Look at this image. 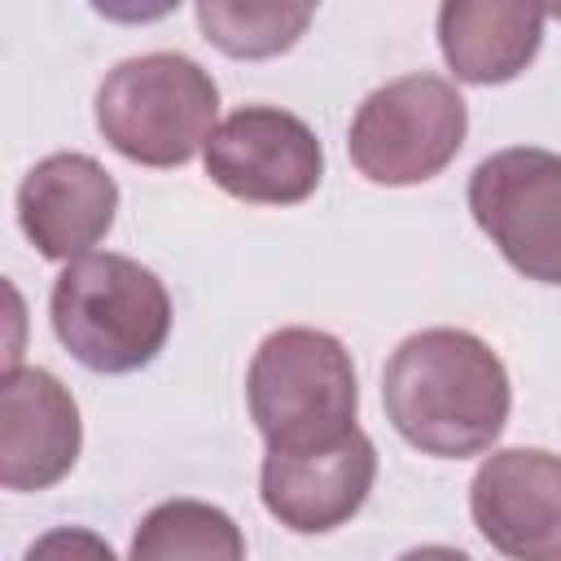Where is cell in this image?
<instances>
[{
	"label": "cell",
	"mask_w": 561,
	"mask_h": 561,
	"mask_svg": "<svg viewBox=\"0 0 561 561\" xmlns=\"http://www.w3.org/2000/svg\"><path fill=\"white\" fill-rule=\"evenodd\" d=\"M386 421L399 438L438 460L482 456L508 421L504 359L469 329H421L381 368Z\"/></svg>",
	"instance_id": "cell-1"
},
{
	"label": "cell",
	"mask_w": 561,
	"mask_h": 561,
	"mask_svg": "<svg viewBox=\"0 0 561 561\" xmlns=\"http://www.w3.org/2000/svg\"><path fill=\"white\" fill-rule=\"evenodd\" d=\"M57 342L88 373L123 377L158 359L171 337L167 285L127 254H83L61 267L48 294Z\"/></svg>",
	"instance_id": "cell-2"
},
{
	"label": "cell",
	"mask_w": 561,
	"mask_h": 561,
	"mask_svg": "<svg viewBox=\"0 0 561 561\" xmlns=\"http://www.w3.org/2000/svg\"><path fill=\"white\" fill-rule=\"evenodd\" d=\"M245 403L267 451L329 447L359 430V386L351 351L324 329H276L259 342L250 359Z\"/></svg>",
	"instance_id": "cell-3"
},
{
	"label": "cell",
	"mask_w": 561,
	"mask_h": 561,
	"mask_svg": "<svg viewBox=\"0 0 561 561\" xmlns=\"http://www.w3.org/2000/svg\"><path fill=\"white\" fill-rule=\"evenodd\" d=\"M219 118V88L184 53H140L118 61L96 88V131L140 167H184L206 153Z\"/></svg>",
	"instance_id": "cell-4"
},
{
	"label": "cell",
	"mask_w": 561,
	"mask_h": 561,
	"mask_svg": "<svg viewBox=\"0 0 561 561\" xmlns=\"http://www.w3.org/2000/svg\"><path fill=\"white\" fill-rule=\"evenodd\" d=\"M469 131L465 96L451 79L416 70L373 88L346 131L355 171L368 184L408 188L443 175Z\"/></svg>",
	"instance_id": "cell-5"
},
{
	"label": "cell",
	"mask_w": 561,
	"mask_h": 561,
	"mask_svg": "<svg viewBox=\"0 0 561 561\" xmlns=\"http://www.w3.org/2000/svg\"><path fill=\"white\" fill-rule=\"evenodd\" d=\"M469 215L513 272L561 285V153L513 145L469 175Z\"/></svg>",
	"instance_id": "cell-6"
},
{
	"label": "cell",
	"mask_w": 561,
	"mask_h": 561,
	"mask_svg": "<svg viewBox=\"0 0 561 561\" xmlns=\"http://www.w3.org/2000/svg\"><path fill=\"white\" fill-rule=\"evenodd\" d=\"M206 175L237 202L298 206L320 188L324 149L316 131L280 105H241L206 140Z\"/></svg>",
	"instance_id": "cell-7"
},
{
	"label": "cell",
	"mask_w": 561,
	"mask_h": 561,
	"mask_svg": "<svg viewBox=\"0 0 561 561\" xmlns=\"http://www.w3.org/2000/svg\"><path fill=\"white\" fill-rule=\"evenodd\" d=\"M469 513L508 561H561V456L543 447L491 451L469 482Z\"/></svg>",
	"instance_id": "cell-8"
},
{
	"label": "cell",
	"mask_w": 561,
	"mask_h": 561,
	"mask_svg": "<svg viewBox=\"0 0 561 561\" xmlns=\"http://www.w3.org/2000/svg\"><path fill=\"white\" fill-rule=\"evenodd\" d=\"M377 482V447L364 430L311 451H267L259 469L263 508L294 535L346 526Z\"/></svg>",
	"instance_id": "cell-9"
},
{
	"label": "cell",
	"mask_w": 561,
	"mask_h": 561,
	"mask_svg": "<svg viewBox=\"0 0 561 561\" xmlns=\"http://www.w3.org/2000/svg\"><path fill=\"white\" fill-rule=\"evenodd\" d=\"M83 447L75 394L48 368H4L0 381V482L4 491L57 486Z\"/></svg>",
	"instance_id": "cell-10"
},
{
	"label": "cell",
	"mask_w": 561,
	"mask_h": 561,
	"mask_svg": "<svg viewBox=\"0 0 561 561\" xmlns=\"http://www.w3.org/2000/svg\"><path fill=\"white\" fill-rule=\"evenodd\" d=\"M114 210L118 184L88 153H48L18 184V224L53 263L92 254V245H101L114 228Z\"/></svg>",
	"instance_id": "cell-11"
},
{
	"label": "cell",
	"mask_w": 561,
	"mask_h": 561,
	"mask_svg": "<svg viewBox=\"0 0 561 561\" xmlns=\"http://www.w3.org/2000/svg\"><path fill=\"white\" fill-rule=\"evenodd\" d=\"M548 9L526 0H447L438 9V48L460 83L495 88L517 79L543 44Z\"/></svg>",
	"instance_id": "cell-12"
},
{
	"label": "cell",
	"mask_w": 561,
	"mask_h": 561,
	"mask_svg": "<svg viewBox=\"0 0 561 561\" xmlns=\"http://www.w3.org/2000/svg\"><path fill=\"white\" fill-rule=\"evenodd\" d=\"M127 561H245V535L219 504L180 495L145 513Z\"/></svg>",
	"instance_id": "cell-13"
},
{
	"label": "cell",
	"mask_w": 561,
	"mask_h": 561,
	"mask_svg": "<svg viewBox=\"0 0 561 561\" xmlns=\"http://www.w3.org/2000/svg\"><path fill=\"white\" fill-rule=\"evenodd\" d=\"M197 26L202 35L241 61L280 57L289 53L302 31L311 26V4H276V0H197Z\"/></svg>",
	"instance_id": "cell-14"
},
{
	"label": "cell",
	"mask_w": 561,
	"mask_h": 561,
	"mask_svg": "<svg viewBox=\"0 0 561 561\" xmlns=\"http://www.w3.org/2000/svg\"><path fill=\"white\" fill-rule=\"evenodd\" d=\"M22 561H118V557H114V548H110L96 530H88V526H53V530H44V535L22 552Z\"/></svg>",
	"instance_id": "cell-15"
},
{
	"label": "cell",
	"mask_w": 561,
	"mask_h": 561,
	"mask_svg": "<svg viewBox=\"0 0 561 561\" xmlns=\"http://www.w3.org/2000/svg\"><path fill=\"white\" fill-rule=\"evenodd\" d=\"M399 561H473V557L460 548H447V543H421V548H408Z\"/></svg>",
	"instance_id": "cell-16"
}]
</instances>
